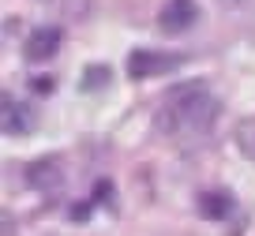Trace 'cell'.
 Masks as SVG:
<instances>
[{"label": "cell", "mask_w": 255, "mask_h": 236, "mask_svg": "<svg viewBox=\"0 0 255 236\" xmlns=\"http://www.w3.org/2000/svg\"><path fill=\"white\" fill-rule=\"evenodd\" d=\"M30 90H38V94H49V90H53V79H49V75H34V79H30Z\"/></svg>", "instance_id": "10"}, {"label": "cell", "mask_w": 255, "mask_h": 236, "mask_svg": "<svg viewBox=\"0 0 255 236\" xmlns=\"http://www.w3.org/2000/svg\"><path fill=\"white\" fill-rule=\"evenodd\" d=\"M218 4H222V8H240L244 0H218Z\"/></svg>", "instance_id": "13"}, {"label": "cell", "mask_w": 255, "mask_h": 236, "mask_svg": "<svg viewBox=\"0 0 255 236\" xmlns=\"http://www.w3.org/2000/svg\"><path fill=\"white\" fill-rule=\"evenodd\" d=\"M195 23H199V4H195V0H169L165 8H161V15H158V26L165 34H184Z\"/></svg>", "instance_id": "3"}, {"label": "cell", "mask_w": 255, "mask_h": 236, "mask_svg": "<svg viewBox=\"0 0 255 236\" xmlns=\"http://www.w3.org/2000/svg\"><path fill=\"white\" fill-rule=\"evenodd\" d=\"M237 142H240V150H244V154L255 161V117L240 120V127H237Z\"/></svg>", "instance_id": "9"}, {"label": "cell", "mask_w": 255, "mask_h": 236, "mask_svg": "<svg viewBox=\"0 0 255 236\" xmlns=\"http://www.w3.org/2000/svg\"><path fill=\"white\" fill-rule=\"evenodd\" d=\"M105 199H113V184H109V180H98V188H94V203H105Z\"/></svg>", "instance_id": "11"}, {"label": "cell", "mask_w": 255, "mask_h": 236, "mask_svg": "<svg viewBox=\"0 0 255 236\" xmlns=\"http://www.w3.org/2000/svg\"><path fill=\"white\" fill-rule=\"evenodd\" d=\"M26 184H30L34 191H41V195H56L64 184V169L56 157H41V161H30L26 165Z\"/></svg>", "instance_id": "4"}, {"label": "cell", "mask_w": 255, "mask_h": 236, "mask_svg": "<svg viewBox=\"0 0 255 236\" xmlns=\"http://www.w3.org/2000/svg\"><path fill=\"white\" fill-rule=\"evenodd\" d=\"M109 83H113V71L105 68V64H90L87 75H83V90H87V94L98 90V87H109Z\"/></svg>", "instance_id": "8"}, {"label": "cell", "mask_w": 255, "mask_h": 236, "mask_svg": "<svg viewBox=\"0 0 255 236\" xmlns=\"http://www.w3.org/2000/svg\"><path fill=\"white\" fill-rule=\"evenodd\" d=\"M184 53H165V49H135L128 56V75L131 79H154V75H165V71L180 68Z\"/></svg>", "instance_id": "2"}, {"label": "cell", "mask_w": 255, "mask_h": 236, "mask_svg": "<svg viewBox=\"0 0 255 236\" xmlns=\"http://www.w3.org/2000/svg\"><path fill=\"white\" fill-rule=\"evenodd\" d=\"M90 218V203H79V206H72V221H87Z\"/></svg>", "instance_id": "12"}, {"label": "cell", "mask_w": 255, "mask_h": 236, "mask_svg": "<svg viewBox=\"0 0 255 236\" xmlns=\"http://www.w3.org/2000/svg\"><path fill=\"white\" fill-rule=\"evenodd\" d=\"M218 109H222L218 98L203 83H184V87L169 90L154 124H158L161 135H173V139H199V135H207L214 127Z\"/></svg>", "instance_id": "1"}, {"label": "cell", "mask_w": 255, "mask_h": 236, "mask_svg": "<svg viewBox=\"0 0 255 236\" xmlns=\"http://www.w3.org/2000/svg\"><path fill=\"white\" fill-rule=\"evenodd\" d=\"M56 49H60V26H38V30L26 34V41H23V56L30 64H45Z\"/></svg>", "instance_id": "5"}, {"label": "cell", "mask_w": 255, "mask_h": 236, "mask_svg": "<svg viewBox=\"0 0 255 236\" xmlns=\"http://www.w3.org/2000/svg\"><path fill=\"white\" fill-rule=\"evenodd\" d=\"M0 120H4V135H26L34 127V113L23 102H15L8 90L0 94Z\"/></svg>", "instance_id": "6"}, {"label": "cell", "mask_w": 255, "mask_h": 236, "mask_svg": "<svg viewBox=\"0 0 255 236\" xmlns=\"http://www.w3.org/2000/svg\"><path fill=\"white\" fill-rule=\"evenodd\" d=\"M229 210H233V195L229 191H203L199 195V214L203 218L222 221V218H229Z\"/></svg>", "instance_id": "7"}]
</instances>
